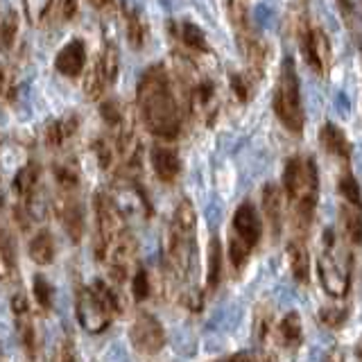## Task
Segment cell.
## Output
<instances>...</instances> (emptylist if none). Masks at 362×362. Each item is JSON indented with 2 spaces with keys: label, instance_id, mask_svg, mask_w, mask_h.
Listing matches in <instances>:
<instances>
[{
  "label": "cell",
  "instance_id": "40",
  "mask_svg": "<svg viewBox=\"0 0 362 362\" xmlns=\"http://www.w3.org/2000/svg\"><path fill=\"white\" fill-rule=\"evenodd\" d=\"M116 0H88V5L93 7V9H98V11H105V9H109Z\"/></svg>",
  "mask_w": 362,
  "mask_h": 362
},
{
  "label": "cell",
  "instance_id": "9",
  "mask_svg": "<svg viewBox=\"0 0 362 362\" xmlns=\"http://www.w3.org/2000/svg\"><path fill=\"white\" fill-rule=\"evenodd\" d=\"M129 337H132V344L136 346V351H141V354H145V356L158 354V351H161L163 344H165L163 324L147 310H141L139 315L134 317Z\"/></svg>",
  "mask_w": 362,
  "mask_h": 362
},
{
  "label": "cell",
  "instance_id": "27",
  "mask_svg": "<svg viewBox=\"0 0 362 362\" xmlns=\"http://www.w3.org/2000/svg\"><path fill=\"white\" fill-rule=\"evenodd\" d=\"M16 269V252L14 243L7 231H0V281H7Z\"/></svg>",
  "mask_w": 362,
  "mask_h": 362
},
{
  "label": "cell",
  "instance_id": "32",
  "mask_svg": "<svg viewBox=\"0 0 362 362\" xmlns=\"http://www.w3.org/2000/svg\"><path fill=\"white\" fill-rule=\"evenodd\" d=\"M32 294H34V299H37L39 308H43V310H52V286H50V283L45 281L41 274H39V276H34Z\"/></svg>",
  "mask_w": 362,
  "mask_h": 362
},
{
  "label": "cell",
  "instance_id": "5",
  "mask_svg": "<svg viewBox=\"0 0 362 362\" xmlns=\"http://www.w3.org/2000/svg\"><path fill=\"white\" fill-rule=\"evenodd\" d=\"M317 276H320L326 294H331L335 299L346 297L351 288V256L339 245L333 231H324L322 235V249L320 256H317Z\"/></svg>",
  "mask_w": 362,
  "mask_h": 362
},
{
  "label": "cell",
  "instance_id": "21",
  "mask_svg": "<svg viewBox=\"0 0 362 362\" xmlns=\"http://www.w3.org/2000/svg\"><path fill=\"white\" fill-rule=\"evenodd\" d=\"M276 337L283 349H297L303 339V326H301V317L299 313H288L276 326Z\"/></svg>",
  "mask_w": 362,
  "mask_h": 362
},
{
  "label": "cell",
  "instance_id": "37",
  "mask_svg": "<svg viewBox=\"0 0 362 362\" xmlns=\"http://www.w3.org/2000/svg\"><path fill=\"white\" fill-rule=\"evenodd\" d=\"M344 16L349 18H362V0H339Z\"/></svg>",
  "mask_w": 362,
  "mask_h": 362
},
{
  "label": "cell",
  "instance_id": "6",
  "mask_svg": "<svg viewBox=\"0 0 362 362\" xmlns=\"http://www.w3.org/2000/svg\"><path fill=\"white\" fill-rule=\"evenodd\" d=\"M120 313V303L116 292L102 281L90 283L88 288L77 294V320L88 333L107 331L113 317Z\"/></svg>",
  "mask_w": 362,
  "mask_h": 362
},
{
  "label": "cell",
  "instance_id": "3",
  "mask_svg": "<svg viewBox=\"0 0 362 362\" xmlns=\"http://www.w3.org/2000/svg\"><path fill=\"white\" fill-rule=\"evenodd\" d=\"M197 213L190 199H181L168 229V267L177 281H186L197 260Z\"/></svg>",
  "mask_w": 362,
  "mask_h": 362
},
{
  "label": "cell",
  "instance_id": "43",
  "mask_svg": "<svg viewBox=\"0 0 362 362\" xmlns=\"http://www.w3.org/2000/svg\"><path fill=\"white\" fill-rule=\"evenodd\" d=\"M356 356H358V360H360V362H362V344H360V346H358V351H356Z\"/></svg>",
  "mask_w": 362,
  "mask_h": 362
},
{
  "label": "cell",
  "instance_id": "20",
  "mask_svg": "<svg viewBox=\"0 0 362 362\" xmlns=\"http://www.w3.org/2000/svg\"><path fill=\"white\" fill-rule=\"evenodd\" d=\"M122 18H124V32H127V41L132 48H143L147 41V25L139 7L129 3H122Z\"/></svg>",
  "mask_w": 362,
  "mask_h": 362
},
{
  "label": "cell",
  "instance_id": "12",
  "mask_svg": "<svg viewBox=\"0 0 362 362\" xmlns=\"http://www.w3.org/2000/svg\"><path fill=\"white\" fill-rule=\"evenodd\" d=\"M86 66V43L82 39L68 41L54 57V68L66 77H77Z\"/></svg>",
  "mask_w": 362,
  "mask_h": 362
},
{
  "label": "cell",
  "instance_id": "29",
  "mask_svg": "<svg viewBox=\"0 0 362 362\" xmlns=\"http://www.w3.org/2000/svg\"><path fill=\"white\" fill-rule=\"evenodd\" d=\"M16 32H18L16 11H7L3 23H0V52L11 50V45H14V41H16Z\"/></svg>",
  "mask_w": 362,
  "mask_h": 362
},
{
  "label": "cell",
  "instance_id": "11",
  "mask_svg": "<svg viewBox=\"0 0 362 362\" xmlns=\"http://www.w3.org/2000/svg\"><path fill=\"white\" fill-rule=\"evenodd\" d=\"M54 211L59 215L66 233L71 235L73 243H79L84 235V211L82 204L77 202L75 192H64L59 190V197L54 199Z\"/></svg>",
  "mask_w": 362,
  "mask_h": 362
},
{
  "label": "cell",
  "instance_id": "31",
  "mask_svg": "<svg viewBox=\"0 0 362 362\" xmlns=\"http://www.w3.org/2000/svg\"><path fill=\"white\" fill-rule=\"evenodd\" d=\"M320 320H322L324 326L337 331V328H342L344 322L349 320V308H344V305H331V308H322Z\"/></svg>",
  "mask_w": 362,
  "mask_h": 362
},
{
  "label": "cell",
  "instance_id": "14",
  "mask_svg": "<svg viewBox=\"0 0 362 362\" xmlns=\"http://www.w3.org/2000/svg\"><path fill=\"white\" fill-rule=\"evenodd\" d=\"M11 313H14V320H16V331H18V339L23 349L28 351L30 356H34V322H32V313H30V303L25 294H16L11 299Z\"/></svg>",
  "mask_w": 362,
  "mask_h": 362
},
{
  "label": "cell",
  "instance_id": "19",
  "mask_svg": "<svg viewBox=\"0 0 362 362\" xmlns=\"http://www.w3.org/2000/svg\"><path fill=\"white\" fill-rule=\"evenodd\" d=\"M339 224H342L344 240L349 245L362 243V204L342 202L339 206Z\"/></svg>",
  "mask_w": 362,
  "mask_h": 362
},
{
  "label": "cell",
  "instance_id": "26",
  "mask_svg": "<svg viewBox=\"0 0 362 362\" xmlns=\"http://www.w3.org/2000/svg\"><path fill=\"white\" fill-rule=\"evenodd\" d=\"M222 281V247L218 238H211L209 243V269H206V288L209 292L218 290Z\"/></svg>",
  "mask_w": 362,
  "mask_h": 362
},
{
  "label": "cell",
  "instance_id": "1",
  "mask_svg": "<svg viewBox=\"0 0 362 362\" xmlns=\"http://www.w3.org/2000/svg\"><path fill=\"white\" fill-rule=\"evenodd\" d=\"M136 105L145 129L154 139L163 143L177 141L181 132V107L163 66H150L143 73L136 88Z\"/></svg>",
  "mask_w": 362,
  "mask_h": 362
},
{
  "label": "cell",
  "instance_id": "16",
  "mask_svg": "<svg viewBox=\"0 0 362 362\" xmlns=\"http://www.w3.org/2000/svg\"><path fill=\"white\" fill-rule=\"evenodd\" d=\"M288 265H290L294 281L308 283V279H310V256H308V247H305L303 235H294L288 243Z\"/></svg>",
  "mask_w": 362,
  "mask_h": 362
},
{
  "label": "cell",
  "instance_id": "17",
  "mask_svg": "<svg viewBox=\"0 0 362 362\" xmlns=\"http://www.w3.org/2000/svg\"><path fill=\"white\" fill-rule=\"evenodd\" d=\"M263 213L272 229V235L279 238L283 229V192L274 184H267L263 188Z\"/></svg>",
  "mask_w": 362,
  "mask_h": 362
},
{
  "label": "cell",
  "instance_id": "30",
  "mask_svg": "<svg viewBox=\"0 0 362 362\" xmlns=\"http://www.w3.org/2000/svg\"><path fill=\"white\" fill-rule=\"evenodd\" d=\"M337 192H339V199H342V202H351V204H362L360 186H358L356 177L351 175V170H344V173H342V177H339Z\"/></svg>",
  "mask_w": 362,
  "mask_h": 362
},
{
  "label": "cell",
  "instance_id": "10",
  "mask_svg": "<svg viewBox=\"0 0 362 362\" xmlns=\"http://www.w3.org/2000/svg\"><path fill=\"white\" fill-rule=\"evenodd\" d=\"M301 52L303 59L317 75L331 71V41L322 28H305L301 32Z\"/></svg>",
  "mask_w": 362,
  "mask_h": 362
},
{
  "label": "cell",
  "instance_id": "22",
  "mask_svg": "<svg viewBox=\"0 0 362 362\" xmlns=\"http://www.w3.org/2000/svg\"><path fill=\"white\" fill-rule=\"evenodd\" d=\"M98 68L102 77H105L107 86H113V82L118 79V73H120V52H118V45L116 43H105L102 45V50L98 54V59L93 62Z\"/></svg>",
  "mask_w": 362,
  "mask_h": 362
},
{
  "label": "cell",
  "instance_id": "33",
  "mask_svg": "<svg viewBox=\"0 0 362 362\" xmlns=\"http://www.w3.org/2000/svg\"><path fill=\"white\" fill-rule=\"evenodd\" d=\"M54 0H23V11L30 23H41L52 7Z\"/></svg>",
  "mask_w": 362,
  "mask_h": 362
},
{
  "label": "cell",
  "instance_id": "42",
  "mask_svg": "<svg viewBox=\"0 0 362 362\" xmlns=\"http://www.w3.org/2000/svg\"><path fill=\"white\" fill-rule=\"evenodd\" d=\"M328 362H344V360L339 354H331V356H328Z\"/></svg>",
  "mask_w": 362,
  "mask_h": 362
},
{
  "label": "cell",
  "instance_id": "41",
  "mask_svg": "<svg viewBox=\"0 0 362 362\" xmlns=\"http://www.w3.org/2000/svg\"><path fill=\"white\" fill-rule=\"evenodd\" d=\"M218 362H254V358L247 356V354H235V356H229V358H222Z\"/></svg>",
  "mask_w": 362,
  "mask_h": 362
},
{
  "label": "cell",
  "instance_id": "18",
  "mask_svg": "<svg viewBox=\"0 0 362 362\" xmlns=\"http://www.w3.org/2000/svg\"><path fill=\"white\" fill-rule=\"evenodd\" d=\"M79 129V118L75 113H68V116H62L57 120H50L48 127H45V145L48 147H62L68 141L73 139Z\"/></svg>",
  "mask_w": 362,
  "mask_h": 362
},
{
  "label": "cell",
  "instance_id": "24",
  "mask_svg": "<svg viewBox=\"0 0 362 362\" xmlns=\"http://www.w3.org/2000/svg\"><path fill=\"white\" fill-rule=\"evenodd\" d=\"M30 258L37 265H50L54 260V238L50 231H39L34 233L30 240Z\"/></svg>",
  "mask_w": 362,
  "mask_h": 362
},
{
  "label": "cell",
  "instance_id": "28",
  "mask_svg": "<svg viewBox=\"0 0 362 362\" xmlns=\"http://www.w3.org/2000/svg\"><path fill=\"white\" fill-rule=\"evenodd\" d=\"M54 181L59 190L64 192H75L79 186V170L75 165V161H64L54 165Z\"/></svg>",
  "mask_w": 362,
  "mask_h": 362
},
{
  "label": "cell",
  "instance_id": "34",
  "mask_svg": "<svg viewBox=\"0 0 362 362\" xmlns=\"http://www.w3.org/2000/svg\"><path fill=\"white\" fill-rule=\"evenodd\" d=\"M150 276H147V272L143 267H136L134 274H132V292H134V299L136 301H143L150 297Z\"/></svg>",
  "mask_w": 362,
  "mask_h": 362
},
{
  "label": "cell",
  "instance_id": "36",
  "mask_svg": "<svg viewBox=\"0 0 362 362\" xmlns=\"http://www.w3.org/2000/svg\"><path fill=\"white\" fill-rule=\"evenodd\" d=\"M14 95V73L7 66H0V100H9Z\"/></svg>",
  "mask_w": 362,
  "mask_h": 362
},
{
  "label": "cell",
  "instance_id": "15",
  "mask_svg": "<svg viewBox=\"0 0 362 362\" xmlns=\"http://www.w3.org/2000/svg\"><path fill=\"white\" fill-rule=\"evenodd\" d=\"M320 143H322L326 154H331V156L339 158V161L349 163V158H351V145H349L346 134L339 129L335 122H324L322 124V129H320Z\"/></svg>",
  "mask_w": 362,
  "mask_h": 362
},
{
  "label": "cell",
  "instance_id": "23",
  "mask_svg": "<svg viewBox=\"0 0 362 362\" xmlns=\"http://www.w3.org/2000/svg\"><path fill=\"white\" fill-rule=\"evenodd\" d=\"M179 41L181 45L192 52V54H209L211 48H209V43H206V37H204V32L195 25V23H179Z\"/></svg>",
  "mask_w": 362,
  "mask_h": 362
},
{
  "label": "cell",
  "instance_id": "39",
  "mask_svg": "<svg viewBox=\"0 0 362 362\" xmlns=\"http://www.w3.org/2000/svg\"><path fill=\"white\" fill-rule=\"evenodd\" d=\"M57 362H75V356H73L71 344H64V346H62L59 356H57Z\"/></svg>",
  "mask_w": 362,
  "mask_h": 362
},
{
  "label": "cell",
  "instance_id": "2",
  "mask_svg": "<svg viewBox=\"0 0 362 362\" xmlns=\"http://www.w3.org/2000/svg\"><path fill=\"white\" fill-rule=\"evenodd\" d=\"M283 192H286L294 235L308 233L320 202V170L310 156H292L283 168Z\"/></svg>",
  "mask_w": 362,
  "mask_h": 362
},
{
  "label": "cell",
  "instance_id": "13",
  "mask_svg": "<svg viewBox=\"0 0 362 362\" xmlns=\"http://www.w3.org/2000/svg\"><path fill=\"white\" fill-rule=\"evenodd\" d=\"M150 161L154 168V175L163 181V184H170L175 181L181 173V161H179V154L173 150L170 145L165 143H156L150 152Z\"/></svg>",
  "mask_w": 362,
  "mask_h": 362
},
{
  "label": "cell",
  "instance_id": "38",
  "mask_svg": "<svg viewBox=\"0 0 362 362\" xmlns=\"http://www.w3.org/2000/svg\"><path fill=\"white\" fill-rule=\"evenodd\" d=\"M231 88L235 90L238 98H240L243 102H247V98H249V86H247L243 75H231Z\"/></svg>",
  "mask_w": 362,
  "mask_h": 362
},
{
  "label": "cell",
  "instance_id": "35",
  "mask_svg": "<svg viewBox=\"0 0 362 362\" xmlns=\"http://www.w3.org/2000/svg\"><path fill=\"white\" fill-rule=\"evenodd\" d=\"M54 7L59 9V18H62V21H73L75 14H77L79 0H54L52 7H50V11H52ZM50 11H48V16H50Z\"/></svg>",
  "mask_w": 362,
  "mask_h": 362
},
{
  "label": "cell",
  "instance_id": "8",
  "mask_svg": "<svg viewBox=\"0 0 362 362\" xmlns=\"http://www.w3.org/2000/svg\"><path fill=\"white\" fill-rule=\"evenodd\" d=\"M93 211H95V249H98V258L102 260L107 249L118 240V238L127 231L124 229V215L116 206L111 195L105 192H98L93 199Z\"/></svg>",
  "mask_w": 362,
  "mask_h": 362
},
{
  "label": "cell",
  "instance_id": "25",
  "mask_svg": "<svg viewBox=\"0 0 362 362\" xmlns=\"http://www.w3.org/2000/svg\"><path fill=\"white\" fill-rule=\"evenodd\" d=\"M190 105L197 113H209L213 111L215 105V84L211 79H199V82L192 84L190 88Z\"/></svg>",
  "mask_w": 362,
  "mask_h": 362
},
{
  "label": "cell",
  "instance_id": "7",
  "mask_svg": "<svg viewBox=\"0 0 362 362\" xmlns=\"http://www.w3.org/2000/svg\"><path fill=\"white\" fill-rule=\"evenodd\" d=\"M260 238H263V220L254 204H240L231 220V235H229V260L233 269H243L249 256L254 254Z\"/></svg>",
  "mask_w": 362,
  "mask_h": 362
},
{
  "label": "cell",
  "instance_id": "4",
  "mask_svg": "<svg viewBox=\"0 0 362 362\" xmlns=\"http://www.w3.org/2000/svg\"><path fill=\"white\" fill-rule=\"evenodd\" d=\"M272 107H274V113H276L279 122L290 134L299 136L303 132V127H305V111H303V100H301V84H299L297 68H294V62L290 59V57H286L283 64H281Z\"/></svg>",
  "mask_w": 362,
  "mask_h": 362
}]
</instances>
